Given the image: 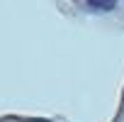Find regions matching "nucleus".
<instances>
[{
    "instance_id": "obj_1",
    "label": "nucleus",
    "mask_w": 124,
    "mask_h": 122,
    "mask_svg": "<svg viewBox=\"0 0 124 122\" xmlns=\"http://www.w3.org/2000/svg\"><path fill=\"white\" fill-rule=\"evenodd\" d=\"M88 8L90 10H100V12H112L117 8V3H112V0H88Z\"/></svg>"
}]
</instances>
